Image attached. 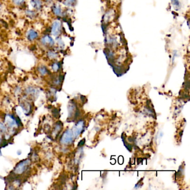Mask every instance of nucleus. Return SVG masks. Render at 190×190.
<instances>
[{
    "instance_id": "obj_1",
    "label": "nucleus",
    "mask_w": 190,
    "mask_h": 190,
    "mask_svg": "<svg viewBox=\"0 0 190 190\" xmlns=\"http://www.w3.org/2000/svg\"><path fill=\"white\" fill-rule=\"evenodd\" d=\"M74 138V137L72 132V131L68 129L63 133V136H61L60 139V142L63 144L68 145L73 142Z\"/></svg>"
},
{
    "instance_id": "obj_2",
    "label": "nucleus",
    "mask_w": 190,
    "mask_h": 190,
    "mask_svg": "<svg viewBox=\"0 0 190 190\" xmlns=\"http://www.w3.org/2000/svg\"><path fill=\"white\" fill-rule=\"evenodd\" d=\"M61 32V22L59 20H55L51 27V34L55 37H58Z\"/></svg>"
},
{
    "instance_id": "obj_3",
    "label": "nucleus",
    "mask_w": 190,
    "mask_h": 190,
    "mask_svg": "<svg viewBox=\"0 0 190 190\" xmlns=\"http://www.w3.org/2000/svg\"><path fill=\"white\" fill-rule=\"evenodd\" d=\"M30 164V162L29 160H26L24 161H22L18 163L15 169V173L18 175H20L23 174L25 171H26L27 167Z\"/></svg>"
},
{
    "instance_id": "obj_4",
    "label": "nucleus",
    "mask_w": 190,
    "mask_h": 190,
    "mask_svg": "<svg viewBox=\"0 0 190 190\" xmlns=\"http://www.w3.org/2000/svg\"><path fill=\"white\" fill-rule=\"evenodd\" d=\"M41 45L48 47H53L54 46L55 42L52 36L49 35H45L40 39Z\"/></svg>"
},
{
    "instance_id": "obj_5",
    "label": "nucleus",
    "mask_w": 190,
    "mask_h": 190,
    "mask_svg": "<svg viewBox=\"0 0 190 190\" xmlns=\"http://www.w3.org/2000/svg\"><path fill=\"white\" fill-rule=\"evenodd\" d=\"M84 125H85V123L84 121H79L74 125L73 129L71 130L74 137L77 138L78 136H79L82 133L84 128Z\"/></svg>"
},
{
    "instance_id": "obj_6",
    "label": "nucleus",
    "mask_w": 190,
    "mask_h": 190,
    "mask_svg": "<svg viewBox=\"0 0 190 190\" xmlns=\"http://www.w3.org/2000/svg\"><path fill=\"white\" fill-rule=\"evenodd\" d=\"M26 37L29 41H35L39 38V34L35 30L30 29L27 31Z\"/></svg>"
},
{
    "instance_id": "obj_7",
    "label": "nucleus",
    "mask_w": 190,
    "mask_h": 190,
    "mask_svg": "<svg viewBox=\"0 0 190 190\" xmlns=\"http://www.w3.org/2000/svg\"><path fill=\"white\" fill-rule=\"evenodd\" d=\"M30 4L32 8L36 11H40L42 7V2L41 0H30Z\"/></svg>"
},
{
    "instance_id": "obj_8",
    "label": "nucleus",
    "mask_w": 190,
    "mask_h": 190,
    "mask_svg": "<svg viewBox=\"0 0 190 190\" xmlns=\"http://www.w3.org/2000/svg\"><path fill=\"white\" fill-rule=\"evenodd\" d=\"M5 123L6 124L10 127H13L15 125H16L17 123L16 120L14 118V117L10 115H7L5 118Z\"/></svg>"
},
{
    "instance_id": "obj_9",
    "label": "nucleus",
    "mask_w": 190,
    "mask_h": 190,
    "mask_svg": "<svg viewBox=\"0 0 190 190\" xmlns=\"http://www.w3.org/2000/svg\"><path fill=\"white\" fill-rule=\"evenodd\" d=\"M52 10L55 15L57 16L62 15V9L59 5H54L52 7Z\"/></svg>"
},
{
    "instance_id": "obj_10",
    "label": "nucleus",
    "mask_w": 190,
    "mask_h": 190,
    "mask_svg": "<svg viewBox=\"0 0 190 190\" xmlns=\"http://www.w3.org/2000/svg\"><path fill=\"white\" fill-rule=\"evenodd\" d=\"M47 55L48 57L50 59H55L57 57V54L56 53H55L53 51H49L47 53Z\"/></svg>"
},
{
    "instance_id": "obj_11",
    "label": "nucleus",
    "mask_w": 190,
    "mask_h": 190,
    "mask_svg": "<svg viewBox=\"0 0 190 190\" xmlns=\"http://www.w3.org/2000/svg\"><path fill=\"white\" fill-rule=\"evenodd\" d=\"M11 2L15 6H20L24 4L26 2V0H11Z\"/></svg>"
},
{
    "instance_id": "obj_12",
    "label": "nucleus",
    "mask_w": 190,
    "mask_h": 190,
    "mask_svg": "<svg viewBox=\"0 0 190 190\" xmlns=\"http://www.w3.org/2000/svg\"><path fill=\"white\" fill-rule=\"evenodd\" d=\"M38 70L39 71V73H40V74L42 75H45L48 74V70L46 69V68L44 66H41L39 68H38Z\"/></svg>"
},
{
    "instance_id": "obj_13",
    "label": "nucleus",
    "mask_w": 190,
    "mask_h": 190,
    "mask_svg": "<svg viewBox=\"0 0 190 190\" xmlns=\"http://www.w3.org/2000/svg\"><path fill=\"white\" fill-rule=\"evenodd\" d=\"M26 14L27 15V16L28 17H30L31 18H34L36 16V13L34 10H30V9L27 10L26 12Z\"/></svg>"
},
{
    "instance_id": "obj_14",
    "label": "nucleus",
    "mask_w": 190,
    "mask_h": 190,
    "mask_svg": "<svg viewBox=\"0 0 190 190\" xmlns=\"http://www.w3.org/2000/svg\"><path fill=\"white\" fill-rule=\"evenodd\" d=\"M172 3L176 9H179L181 7V4L179 0H172Z\"/></svg>"
},
{
    "instance_id": "obj_15",
    "label": "nucleus",
    "mask_w": 190,
    "mask_h": 190,
    "mask_svg": "<svg viewBox=\"0 0 190 190\" xmlns=\"http://www.w3.org/2000/svg\"><path fill=\"white\" fill-rule=\"evenodd\" d=\"M51 68L53 69V70L55 71V72H57L60 68V65L59 63H54L53 64V65H51Z\"/></svg>"
},
{
    "instance_id": "obj_16",
    "label": "nucleus",
    "mask_w": 190,
    "mask_h": 190,
    "mask_svg": "<svg viewBox=\"0 0 190 190\" xmlns=\"http://www.w3.org/2000/svg\"><path fill=\"white\" fill-rule=\"evenodd\" d=\"M75 0H65V2H64V5H65L66 6H71L74 3Z\"/></svg>"
},
{
    "instance_id": "obj_17",
    "label": "nucleus",
    "mask_w": 190,
    "mask_h": 190,
    "mask_svg": "<svg viewBox=\"0 0 190 190\" xmlns=\"http://www.w3.org/2000/svg\"><path fill=\"white\" fill-rule=\"evenodd\" d=\"M6 128L5 126V125L2 123H0V133H5L6 132Z\"/></svg>"
},
{
    "instance_id": "obj_18",
    "label": "nucleus",
    "mask_w": 190,
    "mask_h": 190,
    "mask_svg": "<svg viewBox=\"0 0 190 190\" xmlns=\"http://www.w3.org/2000/svg\"><path fill=\"white\" fill-rule=\"evenodd\" d=\"M57 43H58V44H59V46L60 47H61V48H63L64 47V42H63V41H62L61 40V39H57Z\"/></svg>"
},
{
    "instance_id": "obj_19",
    "label": "nucleus",
    "mask_w": 190,
    "mask_h": 190,
    "mask_svg": "<svg viewBox=\"0 0 190 190\" xmlns=\"http://www.w3.org/2000/svg\"><path fill=\"white\" fill-rule=\"evenodd\" d=\"M85 143V139H82V141L79 142V143L78 144V146H82Z\"/></svg>"
},
{
    "instance_id": "obj_20",
    "label": "nucleus",
    "mask_w": 190,
    "mask_h": 190,
    "mask_svg": "<svg viewBox=\"0 0 190 190\" xmlns=\"http://www.w3.org/2000/svg\"><path fill=\"white\" fill-rule=\"evenodd\" d=\"M1 151H0V155H1Z\"/></svg>"
},
{
    "instance_id": "obj_21",
    "label": "nucleus",
    "mask_w": 190,
    "mask_h": 190,
    "mask_svg": "<svg viewBox=\"0 0 190 190\" xmlns=\"http://www.w3.org/2000/svg\"><path fill=\"white\" fill-rule=\"evenodd\" d=\"M0 142H1V138H0Z\"/></svg>"
}]
</instances>
